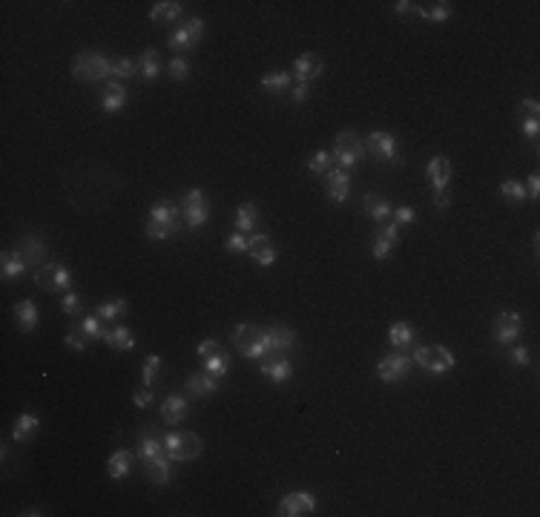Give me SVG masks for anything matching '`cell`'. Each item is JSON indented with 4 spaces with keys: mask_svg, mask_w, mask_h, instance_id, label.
<instances>
[{
    "mask_svg": "<svg viewBox=\"0 0 540 517\" xmlns=\"http://www.w3.org/2000/svg\"><path fill=\"white\" fill-rule=\"evenodd\" d=\"M178 230V207L172 201H158L150 207V222H147V236L155 242L170 239Z\"/></svg>",
    "mask_w": 540,
    "mask_h": 517,
    "instance_id": "cell-1",
    "label": "cell"
},
{
    "mask_svg": "<svg viewBox=\"0 0 540 517\" xmlns=\"http://www.w3.org/2000/svg\"><path fill=\"white\" fill-rule=\"evenodd\" d=\"M110 58H104L101 52H78L72 61V78L75 81H86V83H98L110 75Z\"/></svg>",
    "mask_w": 540,
    "mask_h": 517,
    "instance_id": "cell-2",
    "label": "cell"
},
{
    "mask_svg": "<svg viewBox=\"0 0 540 517\" xmlns=\"http://www.w3.org/2000/svg\"><path fill=\"white\" fill-rule=\"evenodd\" d=\"M230 339L236 345V351L247 359H262L267 354V333L259 325H236Z\"/></svg>",
    "mask_w": 540,
    "mask_h": 517,
    "instance_id": "cell-3",
    "label": "cell"
},
{
    "mask_svg": "<svg viewBox=\"0 0 540 517\" xmlns=\"http://www.w3.org/2000/svg\"><path fill=\"white\" fill-rule=\"evenodd\" d=\"M201 448L204 443L196 434H190V431H170L164 437V451L172 463H190L201 454Z\"/></svg>",
    "mask_w": 540,
    "mask_h": 517,
    "instance_id": "cell-4",
    "label": "cell"
},
{
    "mask_svg": "<svg viewBox=\"0 0 540 517\" xmlns=\"http://www.w3.org/2000/svg\"><path fill=\"white\" fill-rule=\"evenodd\" d=\"M411 359H414L423 371H428V374H434V376H440V374H445V371H452V368L457 365L454 354L448 351L445 345H420Z\"/></svg>",
    "mask_w": 540,
    "mask_h": 517,
    "instance_id": "cell-5",
    "label": "cell"
},
{
    "mask_svg": "<svg viewBox=\"0 0 540 517\" xmlns=\"http://www.w3.org/2000/svg\"><path fill=\"white\" fill-rule=\"evenodd\" d=\"M363 155H365V144H363V138L353 133V129H342V133H336L334 167L351 170V167H356L359 161H363Z\"/></svg>",
    "mask_w": 540,
    "mask_h": 517,
    "instance_id": "cell-6",
    "label": "cell"
},
{
    "mask_svg": "<svg viewBox=\"0 0 540 517\" xmlns=\"http://www.w3.org/2000/svg\"><path fill=\"white\" fill-rule=\"evenodd\" d=\"M35 282H37L43 290H49V293H69V287H72V273H69L64 265L47 262V265L35 268Z\"/></svg>",
    "mask_w": 540,
    "mask_h": 517,
    "instance_id": "cell-7",
    "label": "cell"
},
{
    "mask_svg": "<svg viewBox=\"0 0 540 517\" xmlns=\"http://www.w3.org/2000/svg\"><path fill=\"white\" fill-rule=\"evenodd\" d=\"M182 215H184V222L187 227H201L207 219H210V201L201 190H190L184 198H182Z\"/></svg>",
    "mask_w": 540,
    "mask_h": 517,
    "instance_id": "cell-8",
    "label": "cell"
},
{
    "mask_svg": "<svg viewBox=\"0 0 540 517\" xmlns=\"http://www.w3.org/2000/svg\"><path fill=\"white\" fill-rule=\"evenodd\" d=\"M411 365H414V359H411L409 354L394 351V354H388L385 359H380V365H377V376H380L382 382H399V379L409 376Z\"/></svg>",
    "mask_w": 540,
    "mask_h": 517,
    "instance_id": "cell-9",
    "label": "cell"
},
{
    "mask_svg": "<svg viewBox=\"0 0 540 517\" xmlns=\"http://www.w3.org/2000/svg\"><path fill=\"white\" fill-rule=\"evenodd\" d=\"M365 153H371L374 158L380 161H388V164H399V153H397V138L391 133H385V129H377V133H371L365 141Z\"/></svg>",
    "mask_w": 540,
    "mask_h": 517,
    "instance_id": "cell-10",
    "label": "cell"
},
{
    "mask_svg": "<svg viewBox=\"0 0 540 517\" xmlns=\"http://www.w3.org/2000/svg\"><path fill=\"white\" fill-rule=\"evenodd\" d=\"M201 37H204V20L201 18H190V20H184L182 26L170 35V47L178 49V52H182V49H193Z\"/></svg>",
    "mask_w": 540,
    "mask_h": 517,
    "instance_id": "cell-11",
    "label": "cell"
},
{
    "mask_svg": "<svg viewBox=\"0 0 540 517\" xmlns=\"http://www.w3.org/2000/svg\"><path fill=\"white\" fill-rule=\"evenodd\" d=\"M247 253H250L253 262L262 265V268H270L276 262V244L267 233H250L247 236Z\"/></svg>",
    "mask_w": 540,
    "mask_h": 517,
    "instance_id": "cell-12",
    "label": "cell"
},
{
    "mask_svg": "<svg viewBox=\"0 0 540 517\" xmlns=\"http://www.w3.org/2000/svg\"><path fill=\"white\" fill-rule=\"evenodd\" d=\"M520 331H523V316L515 311H503L494 319V339L500 345H512L520 336Z\"/></svg>",
    "mask_w": 540,
    "mask_h": 517,
    "instance_id": "cell-13",
    "label": "cell"
},
{
    "mask_svg": "<svg viewBox=\"0 0 540 517\" xmlns=\"http://www.w3.org/2000/svg\"><path fill=\"white\" fill-rule=\"evenodd\" d=\"M259 362H262V374H264L270 382H288V379H290V374H293V368H290L288 357H285V354H279V351H270V354H264Z\"/></svg>",
    "mask_w": 540,
    "mask_h": 517,
    "instance_id": "cell-14",
    "label": "cell"
},
{
    "mask_svg": "<svg viewBox=\"0 0 540 517\" xmlns=\"http://www.w3.org/2000/svg\"><path fill=\"white\" fill-rule=\"evenodd\" d=\"M313 509H317V497L307 494V492H293V494L282 497L276 514H282V517H302V514H310Z\"/></svg>",
    "mask_w": 540,
    "mask_h": 517,
    "instance_id": "cell-15",
    "label": "cell"
},
{
    "mask_svg": "<svg viewBox=\"0 0 540 517\" xmlns=\"http://www.w3.org/2000/svg\"><path fill=\"white\" fill-rule=\"evenodd\" d=\"M15 250L26 258V265H29V268H40V265H47V262H43V258H47V244H43L37 236H32V233L20 236V239H18V244H15Z\"/></svg>",
    "mask_w": 540,
    "mask_h": 517,
    "instance_id": "cell-16",
    "label": "cell"
},
{
    "mask_svg": "<svg viewBox=\"0 0 540 517\" xmlns=\"http://www.w3.org/2000/svg\"><path fill=\"white\" fill-rule=\"evenodd\" d=\"M397 242H399V225L385 222L377 230V239H374V258L377 262H385V258L391 256V250L397 247Z\"/></svg>",
    "mask_w": 540,
    "mask_h": 517,
    "instance_id": "cell-17",
    "label": "cell"
},
{
    "mask_svg": "<svg viewBox=\"0 0 540 517\" xmlns=\"http://www.w3.org/2000/svg\"><path fill=\"white\" fill-rule=\"evenodd\" d=\"M322 75V61L313 55V52H305V55H299L296 61H293V78H296V83H307L310 86V81H317Z\"/></svg>",
    "mask_w": 540,
    "mask_h": 517,
    "instance_id": "cell-18",
    "label": "cell"
},
{
    "mask_svg": "<svg viewBox=\"0 0 540 517\" xmlns=\"http://www.w3.org/2000/svg\"><path fill=\"white\" fill-rule=\"evenodd\" d=\"M325 190H328V198L331 201H345L351 196V176H348V170H331L325 172Z\"/></svg>",
    "mask_w": 540,
    "mask_h": 517,
    "instance_id": "cell-19",
    "label": "cell"
},
{
    "mask_svg": "<svg viewBox=\"0 0 540 517\" xmlns=\"http://www.w3.org/2000/svg\"><path fill=\"white\" fill-rule=\"evenodd\" d=\"M425 172H428V182H431L434 193H442L448 187V182H452V161H448L445 155H434L428 161Z\"/></svg>",
    "mask_w": 540,
    "mask_h": 517,
    "instance_id": "cell-20",
    "label": "cell"
},
{
    "mask_svg": "<svg viewBox=\"0 0 540 517\" xmlns=\"http://www.w3.org/2000/svg\"><path fill=\"white\" fill-rule=\"evenodd\" d=\"M264 333H267V351L285 354L296 345V331L288 325H270V331H264Z\"/></svg>",
    "mask_w": 540,
    "mask_h": 517,
    "instance_id": "cell-21",
    "label": "cell"
},
{
    "mask_svg": "<svg viewBox=\"0 0 540 517\" xmlns=\"http://www.w3.org/2000/svg\"><path fill=\"white\" fill-rule=\"evenodd\" d=\"M184 388H187V394H193V397H210V394L218 391V379L210 376L207 371H201V374H190Z\"/></svg>",
    "mask_w": 540,
    "mask_h": 517,
    "instance_id": "cell-22",
    "label": "cell"
},
{
    "mask_svg": "<svg viewBox=\"0 0 540 517\" xmlns=\"http://www.w3.org/2000/svg\"><path fill=\"white\" fill-rule=\"evenodd\" d=\"M363 207H365V213L371 215L377 225H385V222L391 219V213H394L391 204H388V198L380 196V193H368V196L363 198Z\"/></svg>",
    "mask_w": 540,
    "mask_h": 517,
    "instance_id": "cell-23",
    "label": "cell"
},
{
    "mask_svg": "<svg viewBox=\"0 0 540 517\" xmlns=\"http://www.w3.org/2000/svg\"><path fill=\"white\" fill-rule=\"evenodd\" d=\"M0 271H4V279H18L29 271V265L18 250H4V256H0Z\"/></svg>",
    "mask_w": 540,
    "mask_h": 517,
    "instance_id": "cell-24",
    "label": "cell"
},
{
    "mask_svg": "<svg viewBox=\"0 0 540 517\" xmlns=\"http://www.w3.org/2000/svg\"><path fill=\"white\" fill-rule=\"evenodd\" d=\"M132 451H127V448H118L110 460H107V474H110V477L112 480H124L127 477V474L132 471Z\"/></svg>",
    "mask_w": 540,
    "mask_h": 517,
    "instance_id": "cell-25",
    "label": "cell"
},
{
    "mask_svg": "<svg viewBox=\"0 0 540 517\" xmlns=\"http://www.w3.org/2000/svg\"><path fill=\"white\" fill-rule=\"evenodd\" d=\"M256 225H259V207H256L253 201L239 204V207H236V230L245 233V236H250V233L256 230Z\"/></svg>",
    "mask_w": 540,
    "mask_h": 517,
    "instance_id": "cell-26",
    "label": "cell"
},
{
    "mask_svg": "<svg viewBox=\"0 0 540 517\" xmlns=\"http://www.w3.org/2000/svg\"><path fill=\"white\" fill-rule=\"evenodd\" d=\"M124 101H127V90H124L118 81L104 83V93H101V107H104V112H118V109L124 107Z\"/></svg>",
    "mask_w": 540,
    "mask_h": 517,
    "instance_id": "cell-27",
    "label": "cell"
},
{
    "mask_svg": "<svg viewBox=\"0 0 540 517\" xmlns=\"http://www.w3.org/2000/svg\"><path fill=\"white\" fill-rule=\"evenodd\" d=\"M184 417H187V400H184V397L172 394V397H167V400H164V405H161V420H164V422L178 425Z\"/></svg>",
    "mask_w": 540,
    "mask_h": 517,
    "instance_id": "cell-28",
    "label": "cell"
},
{
    "mask_svg": "<svg viewBox=\"0 0 540 517\" xmlns=\"http://www.w3.org/2000/svg\"><path fill=\"white\" fill-rule=\"evenodd\" d=\"M184 12V4H178V0H161V4H155L150 9V20L155 23H170V20H178Z\"/></svg>",
    "mask_w": 540,
    "mask_h": 517,
    "instance_id": "cell-29",
    "label": "cell"
},
{
    "mask_svg": "<svg viewBox=\"0 0 540 517\" xmlns=\"http://www.w3.org/2000/svg\"><path fill=\"white\" fill-rule=\"evenodd\" d=\"M40 428V420L35 417V414H20L18 420H15V428H12V437H15V443H29L32 437H35V431Z\"/></svg>",
    "mask_w": 540,
    "mask_h": 517,
    "instance_id": "cell-30",
    "label": "cell"
},
{
    "mask_svg": "<svg viewBox=\"0 0 540 517\" xmlns=\"http://www.w3.org/2000/svg\"><path fill=\"white\" fill-rule=\"evenodd\" d=\"M15 322H18V328H20L23 333L35 331V325H37V308H35L32 299H23V302H18V305H15Z\"/></svg>",
    "mask_w": 540,
    "mask_h": 517,
    "instance_id": "cell-31",
    "label": "cell"
},
{
    "mask_svg": "<svg viewBox=\"0 0 540 517\" xmlns=\"http://www.w3.org/2000/svg\"><path fill=\"white\" fill-rule=\"evenodd\" d=\"M161 454H167V451H164V437L153 434V431H144L141 443H139V457L147 463V460H155V457H161Z\"/></svg>",
    "mask_w": 540,
    "mask_h": 517,
    "instance_id": "cell-32",
    "label": "cell"
},
{
    "mask_svg": "<svg viewBox=\"0 0 540 517\" xmlns=\"http://www.w3.org/2000/svg\"><path fill=\"white\" fill-rule=\"evenodd\" d=\"M104 342H110L115 351H132L135 348V336H132V331L127 325H115L112 331H107Z\"/></svg>",
    "mask_w": 540,
    "mask_h": 517,
    "instance_id": "cell-33",
    "label": "cell"
},
{
    "mask_svg": "<svg viewBox=\"0 0 540 517\" xmlns=\"http://www.w3.org/2000/svg\"><path fill=\"white\" fill-rule=\"evenodd\" d=\"M170 457L167 454H161V457H155V460H147L144 463V471H147V477L153 480V483H158V486H164V483H170Z\"/></svg>",
    "mask_w": 540,
    "mask_h": 517,
    "instance_id": "cell-34",
    "label": "cell"
},
{
    "mask_svg": "<svg viewBox=\"0 0 540 517\" xmlns=\"http://www.w3.org/2000/svg\"><path fill=\"white\" fill-rule=\"evenodd\" d=\"M290 78H293V75H288L285 69H274V72L262 75V90H264V93H276V95H282V93H288Z\"/></svg>",
    "mask_w": 540,
    "mask_h": 517,
    "instance_id": "cell-35",
    "label": "cell"
},
{
    "mask_svg": "<svg viewBox=\"0 0 540 517\" xmlns=\"http://www.w3.org/2000/svg\"><path fill=\"white\" fill-rule=\"evenodd\" d=\"M414 325L411 322H394L391 328H388V339H391V345L394 348H409V345L414 342Z\"/></svg>",
    "mask_w": 540,
    "mask_h": 517,
    "instance_id": "cell-36",
    "label": "cell"
},
{
    "mask_svg": "<svg viewBox=\"0 0 540 517\" xmlns=\"http://www.w3.org/2000/svg\"><path fill=\"white\" fill-rule=\"evenodd\" d=\"M127 311H129L127 299H124V296H115V299H107V302H101V305H98V311H95V316H101L104 322H112V319H121Z\"/></svg>",
    "mask_w": 540,
    "mask_h": 517,
    "instance_id": "cell-37",
    "label": "cell"
},
{
    "mask_svg": "<svg viewBox=\"0 0 540 517\" xmlns=\"http://www.w3.org/2000/svg\"><path fill=\"white\" fill-rule=\"evenodd\" d=\"M158 72H161V61H158L155 49H144L141 58H139V75H141L144 81H155Z\"/></svg>",
    "mask_w": 540,
    "mask_h": 517,
    "instance_id": "cell-38",
    "label": "cell"
},
{
    "mask_svg": "<svg viewBox=\"0 0 540 517\" xmlns=\"http://www.w3.org/2000/svg\"><path fill=\"white\" fill-rule=\"evenodd\" d=\"M331 167H334V153H328V150H317L310 158H307V170L313 172V176H322V172H331Z\"/></svg>",
    "mask_w": 540,
    "mask_h": 517,
    "instance_id": "cell-39",
    "label": "cell"
},
{
    "mask_svg": "<svg viewBox=\"0 0 540 517\" xmlns=\"http://www.w3.org/2000/svg\"><path fill=\"white\" fill-rule=\"evenodd\" d=\"M204 371L210 374V376H216V379H221L224 374L230 371V357L224 354V351H218V354H213V357H207L204 359Z\"/></svg>",
    "mask_w": 540,
    "mask_h": 517,
    "instance_id": "cell-40",
    "label": "cell"
},
{
    "mask_svg": "<svg viewBox=\"0 0 540 517\" xmlns=\"http://www.w3.org/2000/svg\"><path fill=\"white\" fill-rule=\"evenodd\" d=\"M78 328L83 331V336L89 339V342H98V339H104V328H101V316H81V322H78Z\"/></svg>",
    "mask_w": 540,
    "mask_h": 517,
    "instance_id": "cell-41",
    "label": "cell"
},
{
    "mask_svg": "<svg viewBox=\"0 0 540 517\" xmlns=\"http://www.w3.org/2000/svg\"><path fill=\"white\" fill-rule=\"evenodd\" d=\"M500 196L503 198H509L512 204H523L529 196H526V187H523V182H517V179H506L503 184H500Z\"/></svg>",
    "mask_w": 540,
    "mask_h": 517,
    "instance_id": "cell-42",
    "label": "cell"
},
{
    "mask_svg": "<svg viewBox=\"0 0 540 517\" xmlns=\"http://www.w3.org/2000/svg\"><path fill=\"white\" fill-rule=\"evenodd\" d=\"M417 15H423L425 20H448V15H452V4H445V0H440V4H428V6H420Z\"/></svg>",
    "mask_w": 540,
    "mask_h": 517,
    "instance_id": "cell-43",
    "label": "cell"
},
{
    "mask_svg": "<svg viewBox=\"0 0 540 517\" xmlns=\"http://www.w3.org/2000/svg\"><path fill=\"white\" fill-rule=\"evenodd\" d=\"M110 75H115V78H132V75H139V61H132V58H112Z\"/></svg>",
    "mask_w": 540,
    "mask_h": 517,
    "instance_id": "cell-44",
    "label": "cell"
},
{
    "mask_svg": "<svg viewBox=\"0 0 540 517\" xmlns=\"http://www.w3.org/2000/svg\"><path fill=\"white\" fill-rule=\"evenodd\" d=\"M161 368H164V362H161V357H147V362H144V368H141V382L144 385H153L155 379H158V374H161Z\"/></svg>",
    "mask_w": 540,
    "mask_h": 517,
    "instance_id": "cell-45",
    "label": "cell"
},
{
    "mask_svg": "<svg viewBox=\"0 0 540 517\" xmlns=\"http://www.w3.org/2000/svg\"><path fill=\"white\" fill-rule=\"evenodd\" d=\"M517 115L520 121H540V104L534 98H523L517 107Z\"/></svg>",
    "mask_w": 540,
    "mask_h": 517,
    "instance_id": "cell-46",
    "label": "cell"
},
{
    "mask_svg": "<svg viewBox=\"0 0 540 517\" xmlns=\"http://www.w3.org/2000/svg\"><path fill=\"white\" fill-rule=\"evenodd\" d=\"M170 75H172V81H178V83L187 81V78H190V64H187V58H182V55L172 58V61H170Z\"/></svg>",
    "mask_w": 540,
    "mask_h": 517,
    "instance_id": "cell-47",
    "label": "cell"
},
{
    "mask_svg": "<svg viewBox=\"0 0 540 517\" xmlns=\"http://www.w3.org/2000/svg\"><path fill=\"white\" fill-rule=\"evenodd\" d=\"M61 311L66 314V316H81L83 311H81V296L78 293H64V299H61Z\"/></svg>",
    "mask_w": 540,
    "mask_h": 517,
    "instance_id": "cell-48",
    "label": "cell"
},
{
    "mask_svg": "<svg viewBox=\"0 0 540 517\" xmlns=\"http://www.w3.org/2000/svg\"><path fill=\"white\" fill-rule=\"evenodd\" d=\"M64 342H66V348H72V351H86V342H89V339H86V336H83V331L75 325V328L64 336Z\"/></svg>",
    "mask_w": 540,
    "mask_h": 517,
    "instance_id": "cell-49",
    "label": "cell"
},
{
    "mask_svg": "<svg viewBox=\"0 0 540 517\" xmlns=\"http://www.w3.org/2000/svg\"><path fill=\"white\" fill-rule=\"evenodd\" d=\"M132 403L139 405V408H150V405L155 403V394H153V385H144L141 391H135V394H132Z\"/></svg>",
    "mask_w": 540,
    "mask_h": 517,
    "instance_id": "cell-50",
    "label": "cell"
},
{
    "mask_svg": "<svg viewBox=\"0 0 540 517\" xmlns=\"http://www.w3.org/2000/svg\"><path fill=\"white\" fill-rule=\"evenodd\" d=\"M224 247H228L230 253H247V236L236 230V233L228 236V244H224Z\"/></svg>",
    "mask_w": 540,
    "mask_h": 517,
    "instance_id": "cell-51",
    "label": "cell"
},
{
    "mask_svg": "<svg viewBox=\"0 0 540 517\" xmlns=\"http://www.w3.org/2000/svg\"><path fill=\"white\" fill-rule=\"evenodd\" d=\"M221 351V345L216 342V339H201L199 342V357L201 359H207V357H213V354H218Z\"/></svg>",
    "mask_w": 540,
    "mask_h": 517,
    "instance_id": "cell-52",
    "label": "cell"
},
{
    "mask_svg": "<svg viewBox=\"0 0 540 517\" xmlns=\"http://www.w3.org/2000/svg\"><path fill=\"white\" fill-rule=\"evenodd\" d=\"M391 215H394V225H411L414 222V210L411 207H399Z\"/></svg>",
    "mask_w": 540,
    "mask_h": 517,
    "instance_id": "cell-53",
    "label": "cell"
},
{
    "mask_svg": "<svg viewBox=\"0 0 540 517\" xmlns=\"http://www.w3.org/2000/svg\"><path fill=\"white\" fill-rule=\"evenodd\" d=\"M420 4H414V0H399V4H394V12L397 15H417Z\"/></svg>",
    "mask_w": 540,
    "mask_h": 517,
    "instance_id": "cell-54",
    "label": "cell"
},
{
    "mask_svg": "<svg viewBox=\"0 0 540 517\" xmlns=\"http://www.w3.org/2000/svg\"><path fill=\"white\" fill-rule=\"evenodd\" d=\"M509 359L515 365H529V348H523V345H517V348L509 351Z\"/></svg>",
    "mask_w": 540,
    "mask_h": 517,
    "instance_id": "cell-55",
    "label": "cell"
},
{
    "mask_svg": "<svg viewBox=\"0 0 540 517\" xmlns=\"http://www.w3.org/2000/svg\"><path fill=\"white\" fill-rule=\"evenodd\" d=\"M520 129L526 133V138L534 144V141H537V129H540V121H520Z\"/></svg>",
    "mask_w": 540,
    "mask_h": 517,
    "instance_id": "cell-56",
    "label": "cell"
},
{
    "mask_svg": "<svg viewBox=\"0 0 540 517\" xmlns=\"http://www.w3.org/2000/svg\"><path fill=\"white\" fill-rule=\"evenodd\" d=\"M305 98H307V83H296L293 93H290V101L293 104H305Z\"/></svg>",
    "mask_w": 540,
    "mask_h": 517,
    "instance_id": "cell-57",
    "label": "cell"
},
{
    "mask_svg": "<svg viewBox=\"0 0 540 517\" xmlns=\"http://www.w3.org/2000/svg\"><path fill=\"white\" fill-rule=\"evenodd\" d=\"M526 196H529V198H537V196H540V179H537V176H529V182H526Z\"/></svg>",
    "mask_w": 540,
    "mask_h": 517,
    "instance_id": "cell-58",
    "label": "cell"
},
{
    "mask_svg": "<svg viewBox=\"0 0 540 517\" xmlns=\"http://www.w3.org/2000/svg\"><path fill=\"white\" fill-rule=\"evenodd\" d=\"M434 201H437V207H448V196H445V193H437Z\"/></svg>",
    "mask_w": 540,
    "mask_h": 517,
    "instance_id": "cell-59",
    "label": "cell"
}]
</instances>
